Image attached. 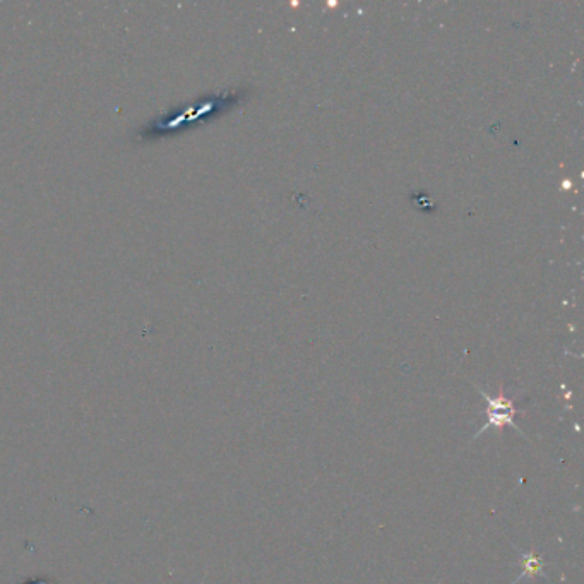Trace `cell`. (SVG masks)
<instances>
[{"label":"cell","mask_w":584,"mask_h":584,"mask_svg":"<svg viewBox=\"0 0 584 584\" xmlns=\"http://www.w3.org/2000/svg\"><path fill=\"white\" fill-rule=\"evenodd\" d=\"M242 100L240 91H221L216 95L203 96L196 102L175 108L165 114L156 115L148 124L139 127L134 139L136 141H153V139L172 136L175 132L184 131L185 127L194 126L196 122L221 114L228 108L235 107Z\"/></svg>","instance_id":"1"},{"label":"cell","mask_w":584,"mask_h":584,"mask_svg":"<svg viewBox=\"0 0 584 584\" xmlns=\"http://www.w3.org/2000/svg\"><path fill=\"white\" fill-rule=\"evenodd\" d=\"M521 566H523V573L519 576L518 581L523 578H537V576H542L543 574V562L540 559V555L537 554V550H531L528 554H523V557L519 559Z\"/></svg>","instance_id":"3"},{"label":"cell","mask_w":584,"mask_h":584,"mask_svg":"<svg viewBox=\"0 0 584 584\" xmlns=\"http://www.w3.org/2000/svg\"><path fill=\"white\" fill-rule=\"evenodd\" d=\"M480 394H482L483 400L487 403V408H485L487 424L483 425L480 432H478L477 436L473 437V439L482 436L483 432L487 429H494L497 430V432H501V430L506 429V427H513V429L518 430L519 434H523L518 425H516V415L521 412L516 408L513 400L506 398L502 386L501 389H499V394H497L495 398L489 396L485 391H480Z\"/></svg>","instance_id":"2"}]
</instances>
